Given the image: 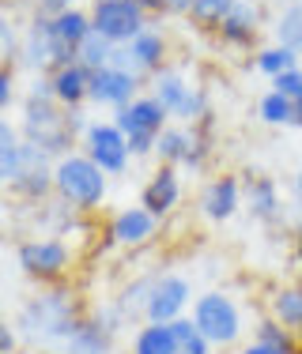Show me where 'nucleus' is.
I'll list each match as a JSON object with an SVG mask.
<instances>
[{
    "mask_svg": "<svg viewBox=\"0 0 302 354\" xmlns=\"http://www.w3.org/2000/svg\"><path fill=\"white\" fill-rule=\"evenodd\" d=\"M19 132H23V140H27V143L42 147L57 162V158L72 155L76 136H83L87 124H83L80 109H64L61 102H57L49 80L42 75V80H35V87L27 91V98H23Z\"/></svg>",
    "mask_w": 302,
    "mask_h": 354,
    "instance_id": "1",
    "label": "nucleus"
},
{
    "mask_svg": "<svg viewBox=\"0 0 302 354\" xmlns=\"http://www.w3.org/2000/svg\"><path fill=\"white\" fill-rule=\"evenodd\" d=\"M83 309L76 301V294L69 286H49L38 298H30L27 306L19 309V332L27 335V343L35 339L42 347H61V343L72 339V332L83 324Z\"/></svg>",
    "mask_w": 302,
    "mask_h": 354,
    "instance_id": "2",
    "label": "nucleus"
},
{
    "mask_svg": "<svg viewBox=\"0 0 302 354\" xmlns=\"http://www.w3.org/2000/svg\"><path fill=\"white\" fill-rule=\"evenodd\" d=\"M53 185L57 196L72 204L76 212H98L106 204V192H110V174L91 162L83 151H72L53 162Z\"/></svg>",
    "mask_w": 302,
    "mask_h": 354,
    "instance_id": "3",
    "label": "nucleus"
},
{
    "mask_svg": "<svg viewBox=\"0 0 302 354\" xmlns=\"http://www.w3.org/2000/svg\"><path fill=\"white\" fill-rule=\"evenodd\" d=\"M15 260L19 272L35 283H64L76 264V252L64 238H23L15 245Z\"/></svg>",
    "mask_w": 302,
    "mask_h": 354,
    "instance_id": "4",
    "label": "nucleus"
},
{
    "mask_svg": "<svg viewBox=\"0 0 302 354\" xmlns=\"http://www.w3.org/2000/svg\"><path fill=\"white\" fill-rule=\"evenodd\" d=\"M151 95L163 102V109L170 113V121H186L197 124L208 117V95L200 87H193L189 75L174 64H166L163 72L151 75Z\"/></svg>",
    "mask_w": 302,
    "mask_h": 354,
    "instance_id": "5",
    "label": "nucleus"
},
{
    "mask_svg": "<svg viewBox=\"0 0 302 354\" xmlns=\"http://www.w3.org/2000/svg\"><path fill=\"white\" fill-rule=\"evenodd\" d=\"M193 320H197L200 335H204L212 347H231L242 335V309L231 294L223 290H204L193 301Z\"/></svg>",
    "mask_w": 302,
    "mask_h": 354,
    "instance_id": "6",
    "label": "nucleus"
},
{
    "mask_svg": "<svg viewBox=\"0 0 302 354\" xmlns=\"http://www.w3.org/2000/svg\"><path fill=\"white\" fill-rule=\"evenodd\" d=\"M91 23L114 46H132L151 27V15L140 8V0H98L91 4Z\"/></svg>",
    "mask_w": 302,
    "mask_h": 354,
    "instance_id": "7",
    "label": "nucleus"
},
{
    "mask_svg": "<svg viewBox=\"0 0 302 354\" xmlns=\"http://www.w3.org/2000/svg\"><path fill=\"white\" fill-rule=\"evenodd\" d=\"M80 151L91 158L95 166H103L110 177H121L129 170L132 162V151H129V136H125L121 129H117L114 121H95L87 124V132H83L80 140Z\"/></svg>",
    "mask_w": 302,
    "mask_h": 354,
    "instance_id": "8",
    "label": "nucleus"
},
{
    "mask_svg": "<svg viewBox=\"0 0 302 354\" xmlns=\"http://www.w3.org/2000/svg\"><path fill=\"white\" fill-rule=\"evenodd\" d=\"M193 301L197 298H193V286H189L186 275H159L155 286H151L144 324H170V320L186 317V309Z\"/></svg>",
    "mask_w": 302,
    "mask_h": 354,
    "instance_id": "9",
    "label": "nucleus"
},
{
    "mask_svg": "<svg viewBox=\"0 0 302 354\" xmlns=\"http://www.w3.org/2000/svg\"><path fill=\"white\" fill-rule=\"evenodd\" d=\"M106 238H110V245H117V249H144L159 238V218L151 215L144 204L121 207V212L110 218V226H106Z\"/></svg>",
    "mask_w": 302,
    "mask_h": 354,
    "instance_id": "10",
    "label": "nucleus"
},
{
    "mask_svg": "<svg viewBox=\"0 0 302 354\" xmlns=\"http://www.w3.org/2000/svg\"><path fill=\"white\" fill-rule=\"evenodd\" d=\"M242 200H246V189H242L238 174H215L212 181H204L197 207L208 223H226L242 207Z\"/></svg>",
    "mask_w": 302,
    "mask_h": 354,
    "instance_id": "11",
    "label": "nucleus"
},
{
    "mask_svg": "<svg viewBox=\"0 0 302 354\" xmlns=\"http://www.w3.org/2000/svg\"><path fill=\"white\" fill-rule=\"evenodd\" d=\"M136 98H140V75H132L125 68H114V64L91 72V102L95 106L121 109V106L136 102Z\"/></svg>",
    "mask_w": 302,
    "mask_h": 354,
    "instance_id": "12",
    "label": "nucleus"
},
{
    "mask_svg": "<svg viewBox=\"0 0 302 354\" xmlns=\"http://www.w3.org/2000/svg\"><path fill=\"white\" fill-rule=\"evenodd\" d=\"M140 204H144L155 218H166V215L178 212V204H181V174H178V166H159V170L144 181V189H140Z\"/></svg>",
    "mask_w": 302,
    "mask_h": 354,
    "instance_id": "13",
    "label": "nucleus"
},
{
    "mask_svg": "<svg viewBox=\"0 0 302 354\" xmlns=\"http://www.w3.org/2000/svg\"><path fill=\"white\" fill-rule=\"evenodd\" d=\"M114 124L125 132V136H136V132H163L166 124H170V113L163 109V102H159L155 95H140L136 102L114 109Z\"/></svg>",
    "mask_w": 302,
    "mask_h": 354,
    "instance_id": "14",
    "label": "nucleus"
},
{
    "mask_svg": "<svg viewBox=\"0 0 302 354\" xmlns=\"http://www.w3.org/2000/svg\"><path fill=\"white\" fill-rule=\"evenodd\" d=\"M261 23H265V12L257 0H238L234 12L226 15V23L215 35H220L223 46L231 49H254L257 46V35H261Z\"/></svg>",
    "mask_w": 302,
    "mask_h": 354,
    "instance_id": "15",
    "label": "nucleus"
},
{
    "mask_svg": "<svg viewBox=\"0 0 302 354\" xmlns=\"http://www.w3.org/2000/svg\"><path fill=\"white\" fill-rule=\"evenodd\" d=\"M46 80H49V87H53V98L64 109H80L83 102H91V72L83 68L80 61L64 64V68H57V72H49Z\"/></svg>",
    "mask_w": 302,
    "mask_h": 354,
    "instance_id": "16",
    "label": "nucleus"
},
{
    "mask_svg": "<svg viewBox=\"0 0 302 354\" xmlns=\"http://www.w3.org/2000/svg\"><path fill=\"white\" fill-rule=\"evenodd\" d=\"M114 343H117V332L91 313L72 332V339L64 343V354H114Z\"/></svg>",
    "mask_w": 302,
    "mask_h": 354,
    "instance_id": "17",
    "label": "nucleus"
},
{
    "mask_svg": "<svg viewBox=\"0 0 302 354\" xmlns=\"http://www.w3.org/2000/svg\"><path fill=\"white\" fill-rule=\"evenodd\" d=\"M242 189H246V207L254 218H261V223H276L280 218V189H276L272 177L249 174L242 181Z\"/></svg>",
    "mask_w": 302,
    "mask_h": 354,
    "instance_id": "18",
    "label": "nucleus"
},
{
    "mask_svg": "<svg viewBox=\"0 0 302 354\" xmlns=\"http://www.w3.org/2000/svg\"><path fill=\"white\" fill-rule=\"evenodd\" d=\"M132 61H136V72H140V80H151L155 72H163L166 68V57H170V46H166V35L159 27H148L144 35H140L136 41H132Z\"/></svg>",
    "mask_w": 302,
    "mask_h": 354,
    "instance_id": "19",
    "label": "nucleus"
},
{
    "mask_svg": "<svg viewBox=\"0 0 302 354\" xmlns=\"http://www.w3.org/2000/svg\"><path fill=\"white\" fill-rule=\"evenodd\" d=\"M49 30H53V38L61 41V46L69 49H80L87 35L95 30V23H91V12H83V8H69V12H61L57 19H49Z\"/></svg>",
    "mask_w": 302,
    "mask_h": 354,
    "instance_id": "20",
    "label": "nucleus"
},
{
    "mask_svg": "<svg viewBox=\"0 0 302 354\" xmlns=\"http://www.w3.org/2000/svg\"><path fill=\"white\" fill-rule=\"evenodd\" d=\"M189 151H193V129H181V124H166L159 132V162L163 166H186L189 162Z\"/></svg>",
    "mask_w": 302,
    "mask_h": 354,
    "instance_id": "21",
    "label": "nucleus"
},
{
    "mask_svg": "<svg viewBox=\"0 0 302 354\" xmlns=\"http://www.w3.org/2000/svg\"><path fill=\"white\" fill-rule=\"evenodd\" d=\"M268 309H272V320H280L283 328H291V332L299 335V328H302V283H291V286L272 290Z\"/></svg>",
    "mask_w": 302,
    "mask_h": 354,
    "instance_id": "22",
    "label": "nucleus"
},
{
    "mask_svg": "<svg viewBox=\"0 0 302 354\" xmlns=\"http://www.w3.org/2000/svg\"><path fill=\"white\" fill-rule=\"evenodd\" d=\"M155 279H159V275H140V279H132V283L121 286V294H117L114 306L121 309L125 320L148 313V301H151V286H155Z\"/></svg>",
    "mask_w": 302,
    "mask_h": 354,
    "instance_id": "23",
    "label": "nucleus"
},
{
    "mask_svg": "<svg viewBox=\"0 0 302 354\" xmlns=\"http://www.w3.org/2000/svg\"><path fill=\"white\" fill-rule=\"evenodd\" d=\"M132 354H181L170 324H144L132 339Z\"/></svg>",
    "mask_w": 302,
    "mask_h": 354,
    "instance_id": "24",
    "label": "nucleus"
},
{
    "mask_svg": "<svg viewBox=\"0 0 302 354\" xmlns=\"http://www.w3.org/2000/svg\"><path fill=\"white\" fill-rule=\"evenodd\" d=\"M276 46H287L291 53L302 57V0H291L276 15Z\"/></svg>",
    "mask_w": 302,
    "mask_h": 354,
    "instance_id": "25",
    "label": "nucleus"
},
{
    "mask_svg": "<svg viewBox=\"0 0 302 354\" xmlns=\"http://www.w3.org/2000/svg\"><path fill=\"white\" fill-rule=\"evenodd\" d=\"M254 68L261 75H268V80H276V75L299 68V53H291L287 46H261L254 53Z\"/></svg>",
    "mask_w": 302,
    "mask_h": 354,
    "instance_id": "26",
    "label": "nucleus"
},
{
    "mask_svg": "<svg viewBox=\"0 0 302 354\" xmlns=\"http://www.w3.org/2000/svg\"><path fill=\"white\" fill-rule=\"evenodd\" d=\"M257 117L268 129H280V124H295V98L280 95V91H268L257 102Z\"/></svg>",
    "mask_w": 302,
    "mask_h": 354,
    "instance_id": "27",
    "label": "nucleus"
},
{
    "mask_svg": "<svg viewBox=\"0 0 302 354\" xmlns=\"http://www.w3.org/2000/svg\"><path fill=\"white\" fill-rule=\"evenodd\" d=\"M234 4H238V0H197L189 19L197 30H220L226 23V15L234 12Z\"/></svg>",
    "mask_w": 302,
    "mask_h": 354,
    "instance_id": "28",
    "label": "nucleus"
},
{
    "mask_svg": "<svg viewBox=\"0 0 302 354\" xmlns=\"http://www.w3.org/2000/svg\"><path fill=\"white\" fill-rule=\"evenodd\" d=\"M114 49H117V46H114L110 38H103L98 30H91L87 41H83V46L76 49V61H80L87 72H98V68H106V64H110Z\"/></svg>",
    "mask_w": 302,
    "mask_h": 354,
    "instance_id": "29",
    "label": "nucleus"
},
{
    "mask_svg": "<svg viewBox=\"0 0 302 354\" xmlns=\"http://www.w3.org/2000/svg\"><path fill=\"white\" fill-rule=\"evenodd\" d=\"M257 343L276 347V351H287V354H299V335L291 332V328H283L280 320H272V317H265L261 324H257Z\"/></svg>",
    "mask_w": 302,
    "mask_h": 354,
    "instance_id": "30",
    "label": "nucleus"
},
{
    "mask_svg": "<svg viewBox=\"0 0 302 354\" xmlns=\"http://www.w3.org/2000/svg\"><path fill=\"white\" fill-rule=\"evenodd\" d=\"M272 91H280V95H287V98H299L302 95V64L291 68V72H283V75H276Z\"/></svg>",
    "mask_w": 302,
    "mask_h": 354,
    "instance_id": "31",
    "label": "nucleus"
},
{
    "mask_svg": "<svg viewBox=\"0 0 302 354\" xmlns=\"http://www.w3.org/2000/svg\"><path fill=\"white\" fill-rule=\"evenodd\" d=\"M155 147H159V136H155V132H136V136H129L132 158H148V155H155Z\"/></svg>",
    "mask_w": 302,
    "mask_h": 354,
    "instance_id": "32",
    "label": "nucleus"
},
{
    "mask_svg": "<svg viewBox=\"0 0 302 354\" xmlns=\"http://www.w3.org/2000/svg\"><path fill=\"white\" fill-rule=\"evenodd\" d=\"M170 332H174V339H178V347H186V343H193L200 335V328L193 317H178V320H170Z\"/></svg>",
    "mask_w": 302,
    "mask_h": 354,
    "instance_id": "33",
    "label": "nucleus"
},
{
    "mask_svg": "<svg viewBox=\"0 0 302 354\" xmlns=\"http://www.w3.org/2000/svg\"><path fill=\"white\" fill-rule=\"evenodd\" d=\"M15 102V64H4L0 72V109H12Z\"/></svg>",
    "mask_w": 302,
    "mask_h": 354,
    "instance_id": "34",
    "label": "nucleus"
},
{
    "mask_svg": "<svg viewBox=\"0 0 302 354\" xmlns=\"http://www.w3.org/2000/svg\"><path fill=\"white\" fill-rule=\"evenodd\" d=\"M69 8H76V0H35V15H42V19H57Z\"/></svg>",
    "mask_w": 302,
    "mask_h": 354,
    "instance_id": "35",
    "label": "nucleus"
},
{
    "mask_svg": "<svg viewBox=\"0 0 302 354\" xmlns=\"http://www.w3.org/2000/svg\"><path fill=\"white\" fill-rule=\"evenodd\" d=\"M15 347H19L15 324H4V328H0V354H15Z\"/></svg>",
    "mask_w": 302,
    "mask_h": 354,
    "instance_id": "36",
    "label": "nucleus"
},
{
    "mask_svg": "<svg viewBox=\"0 0 302 354\" xmlns=\"http://www.w3.org/2000/svg\"><path fill=\"white\" fill-rule=\"evenodd\" d=\"M193 4H197V0H166V15H186L189 19Z\"/></svg>",
    "mask_w": 302,
    "mask_h": 354,
    "instance_id": "37",
    "label": "nucleus"
},
{
    "mask_svg": "<svg viewBox=\"0 0 302 354\" xmlns=\"http://www.w3.org/2000/svg\"><path fill=\"white\" fill-rule=\"evenodd\" d=\"M212 351H215V347L204 339V335H197L193 343H186V347H181V354H212Z\"/></svg>",
    "mask_w": 302,
    "mask_h": 354,
    "instance_id": "38",
    "label": "nucleus"
},
{
    "mask_svg": "<svg viewBox=\"0 0 302 354\" xmlns=\"http://www.w3.org/2000/svg\"><path fill=\"white\" fill-rule=\"evenodd\" d=\"M242 354H287V351H276V347H265V343H246V347H242Z\"/></svg>",
    "mask_w": 302,
    "mask_h": 354,
    "instance_id": "39",
    "label": "nucleus"
},
{
    "mask_svg": "<svg viewBox=\"0 0 302 354\" xmlns=\"http://www.w3.org/2000/svg\"><path fill=\"white\" fill-rule=\"evenodd\" d=\"M291 196H295V212L302 218V170L295 174V181H291Z\"/></svg>",
    "mask_w": 302,
    "mask_h": 354,
    "instance_id": "40",
    "label": "nucleus"
},
{
    "mask_svg": "<svg viewBox=\"0 0 302 354\" xmlns=\"http://www.w3.org/2000/svg\"><path fill=\"white\" fill-rule=\"evenodd\" d=\"M291 264H295V275H299V283H302V230L295 234V257H291Z\"/></svg>",
    "mask_w": 302,
    "mask_h": 354,
    "instance_id": "41",
    "label": "nucleus"
},
{
    "mask_svg": "<svg viewBox=\"0 0 302 354\" xmlns=\"http://www.w3.org/2000/svg\"><path fill=\"white\" fill-rule=\"evenodd\" d=\"M140 8L148 15H166V0H140Z\"/></svg>",
    "mask_w": 302,
    "mask_h": 354,
    "instance_id": "42",
    "label": "nucleus"
},
{
    "mask_svg": "<svg viewBox=\"0 0 302 354\" xmlns=\"http://www.w3.org/2000/svg\"><path fill=\"white\" fill-rule=\"evenodd\" d=\"M295 129H302V95L295 98Z\"/></svg>",
    "mask_w": 302,
    "mask_h": 354,
    "instance_id": "43",
    "label": "nucleus"
},
{
    "mask_svg": "<svg viewBox=\"0 0 302 354\" xmlns=\"http://www.w3.org/2000/svg\"><path fill=\"white\" fill-rule=\"evenodd\" d=\"M299 354H302V328H299Z\"/></svg>",
    "mask_w": 302,
    "mask_h": 354,
    "instance_id": "44",
    "label": "nucleus"
},
{
    "mask_svg": "<svg viewBox=\"0 0 302 354\" xmlns=\"http://www.w3.org/2000/svg\"><path fill=\"white\" fill-rule=\"evenodd\" d=\"M91 4H98V0H91Z\"/></svg>",
    "mask_w": 302,
    "mask_h": 354,
    "instance_id": "45",
    "label": "nucleus"
}]
</instances>
